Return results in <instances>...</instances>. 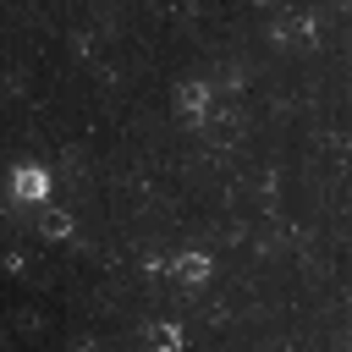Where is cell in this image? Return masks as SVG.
<instances>
[{"instance_id": "cell-1", "label": "cell", "mask_w": 352, "mask_h": 352, "mask_svg": "<svg viewBox=\"0 0 352 352\" xmlns=\"http://www.w3.org/2000/svg\"><path fill=\"white\" fill-rule=\"evenodd\" d=\"M11 187H16L22 198H44V192H50V170H44V165H16Z\"/></svg>"}, {"instance_id": "cell-2", "label": "cell", "mask_w": 352, "mask_h": 352, "mask_svg": "<svg viewBox=\"0 0 352 352\" xmlns=\"http://www.w3.org/2000/svg\"><path fill=\"white\" fill-rule=\"evenodd\" d=\"M148 336H154V346H182V330L176 324H154Z\"/></svg>"}]
</instances>
